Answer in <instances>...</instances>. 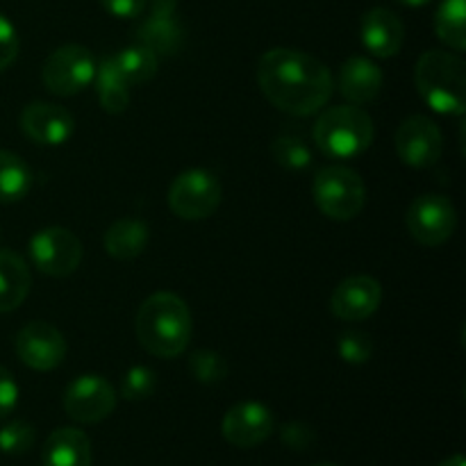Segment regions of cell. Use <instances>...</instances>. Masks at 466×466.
I'll use <instances>...</instances> for the list:
<instances>
[{"label": "cell", "instance_id": "cell-1", "mask_svg": "<svg viewBox=\"0 0 466 466\" xmlns=\"http://www.w3.org/2000/svg\"><path fill=\"white\" fill-rule=\"evenodd\" d=\"M258 85L268 103L289 116L321 112L335 91L332 73L321 59L294 48H273L258 64Z\"/></svg>", "mask_w": 466, "mask_h": 466}, {"label": "cell", "instance_id": "cell-2", "mask_svg": "<svg viewBox=\"0 0 466 466\" xmlns=\"http://www.w3.org/2000/svg\"><path fill=\"white\" fill-rule=\"evenodd\" d=\"M137 339L155 358L171 360L182 355L191 341V312L180 296L157 291L141 303L137 312Z\"/></svg>", "mask_w": 466, "mask_h": 466}, {"label": "cell", "instance_id": "cell-3", "mask_svg": "<svg viewBox=\"0 0 466 466\" xmlns=\"http://www.w3.org/2000/svg\"><path fill=\"white\" fill-rule=\"evenodd\" d=\"M414 82L435 112L462 116L466 109V64L449 50H428L419 57Z\"/></svg>", "mask_w": 466, "mask_h": 466}, {"label": "cell", "instance_id": "cell-4", "mask_svg": "<svg viewBox=\"0 0 466 466\" xmlns=\"http://www.w3.org/2000/svg\"><path fill=\"white\" fill-rule=\"evenodd\" d=\"M317 148L330 159H353L369 150L376 137L371 116L358 105L326 109L314 123Z\"/></svg>", "mask_w": 466, "mask_h": 466}, {"label": "cell", "instance_id": "cell-5", "mask_svg": "<svg viewBox=\"0 0 466 466\" xmlns=\"http://www.w3.org/2000/svg\"><path fill=\"white\" fill-rule=\"evenodd\" d=\"M312 196L321 214L332 221H350L358 217L367 200V189L360 177L349 167H326L317 173L312 185Z\"/></svg>", "mask_w": 466, "mask_h": 466}, {"label": "cell", "instance_id": "cell-6", "mask_svg": "<svg viewBox=\"0 0 466 466\" xmlns=\"http://www.w3.org/2000/svg\"><path fill=\"white\" fill-rule=\"evenodd\" d=\"M221 182L205 168H189L180 173L168 189V208L185 221H203L212 217L221 205Z\"/></svg>", "mask_w": 466, "mask_h": 466}, {"label": "cell", "instance_id": "cell-7", "mask_svg": "<svg viewBox=\"0 0 466 466\" xmlns=\"http://www.w3.org/2000/svg\"><path fill=\"white\" fill-rule=\"evenodd\" d=\"M94 55L77 44L59 46L41 66V82L55 96H76L94 82Z\"/></svg>", "mask_w": 466, "mask_h": 466}, {"label": "cell", "instance_id": "cell-8", "mask_svg": "<svg viewBox=\"0 0 466 466\" xmlns=\"http://www.w3.org/2000/svg\"><path fill=\"white\" fill-rule=\"evenodd\" d=\"M35 268L53 278H66L76 273L82 262V244L66 228H44L35 232L27 244Z\"/></svg>", "mask_w": 466, "mask_h": 466}, {"label": "cell", "instance_id": "cell-9", "mask_svg": "<svg viewBox=\"0 0 466 466\" xmlns=\"http://www.w3.org/2000/svg\"><path fill=\"white\" fill-rule=\"evenodd\" d=\"M458 228V212L451 198L441 194H423L410 205L408 230L421 246H441Z\"/></svg>", "mask_w": 466, "mask_h": 466}, {"label": "cell", "instance_id": "cell-10", "mask_svg": "<svg viewBox=\"0 0 466 466\" xmlns=\"http://www.w3.org/2000/svg\"><path fill=\"white\" fill-rule=\"evenodd\" d=\"M62 405L73 421L100 423L116 408V391L103 376L86 373L68 382Z\"/></svg>", "mask_w": 466, "mask_h": 466}, {"label": "cell", "instance_id": "cell-11", "mask_svg": "<svg viewBox=\"0 0 466 466\" xmlns=\"http://www.w3.org/2000/svg\"><path fill=\"white\" fill-rule=\"evenodd\" d=\"M396 153L412 168H428L444 153V135L432 118L414 114L396 130Z\"/></svg>", "mask_w": 466, "mask_h": 466}, {"label": "cell", "instance_id": "cell-12", "mask_svg": "<svg viewBox=\"0 0 466 466\" xmlns=\"http://www.w3.org/2000/svg\"><path fill=\"white\" fill-rule=\"evenodd\" d=\"M14 350L25 367L35 371H53L66 358V339L50 323L32 321L16 332Z\"/></svg>", "mask_w": 466, "mask_h": 466}, {"label": "cell", "instance_id": "cell-13", "mask_svg": "<svg viewBox=\"0 0 466 466\" xmlns=\"http://www.w3.org/2000/svg\"><path fill=\"white\" fill-rule=\"evenodd\" d=\"M276 431L273 412L259 400H241L232 405L221 423L223 440L237 449H255Z\"/></svg>", "mask_w": 466, "mask_h": 466}, {"label": "cell", "instance_id": "cell-14", "mask_svg": "<svg viewBox=\"0 0 466 466\" xmlns=\"http://www.w3.org/2000/svg\"><path fill=\"white\" fill-rule=\"evenodd\" d=\"M21 130L39 146H62L76 130L71 112L55 103L36 100L21 112Z\"/></svg>", "mask_w": 466, "mask_h": 466}, {"label": "cell", "instance_id": "cell-15", "mask_svg": "<svg viewBox=\"0 0 466 466\" xmlns=\"http://www.w3.org/2000/svg\"><path fill=\"white\" fill-rule=\"evenodd\" d=\"M382 300V287L371 276H350L332 291L330 309L346 323H358L378 312Z\"/></svg>", "mask_w": 466, "mask_h": 466}, {"label": "cell", "instance_id": "cell-16", "mask_svg": "<svg viewBox=\"0 0 466 466\" xmlns=\"http://www.w3.org/2000/svg\"><path fill=\"white\" fill-rule=\"evenodd\" d=\"M360 39L364 48L380 59H390L400 53L405 41V25L394 12L385 7L369 9L360 23Z\"/></svg>", "mask_w": 466, "mask_h": 466}, {"label": "cell", "instance_id": "cell-17", "mask_svg": "<svg viewBox=\"0 0 466 466\" xmlns=\"http://www.w3.org/2000/svg\"><path fill=\"white\" fill-rule=\"evenodd\" d=\"M382 71L376 62L367 57L346 59L339 68V91L350 105H367L378 98L382 89Z\"/></svg>", "mask_w": 466, "mask_h": 466}, {"label": "cell", "instance_id": "cell-18", "mask_svg": "<svg viewBox=\"0 0 466 466\" xmlns=\"http://www.w3.org/2000/svg\"><path fill=\"white\" fill-rule=\"evenodd\" d=\"M44 466H91V441L77 428H57L50 432L41 451Z\"/></svg>", "mask_w": 466, "mask_h": 466}, {"label": "cell", "instance_id": "cell-19", "mask_svg": "<svg viewBox=\"0 0 466 466\" xmlns=\"http://www.w3.org/2000/svg\"><path fill=\"white\" fill-rule=\"evenodd\" d=\"M32 287L30 268L21 255L0 250V314L21 308Z\"/></svg>", "mask_w": 466, "mask_h": 466}, {"label": "cell", "instance_id": "cell-20", "mask_svg": "<svg viewBox=\"0 0 466 466\" xmlns=\"http://www.w3.org/2000/svg\"><path fill=\"white\" fill-rule=\"evenodd\" d=\"M148 246V226L139 218H121L105 232V250L109 258L130 262Z\"/></svg>", "mask_w": 466, "mask_h": 466}, {"label": "cell", "instance_id": "cell-21", "mask_svg": "<svg viewBox=\"0 0 466 466\" xmlns=\"http://www.w3.org/2000/svg\"><path fill=\"white\" fill-rule=\"evenodd\" d=\"M94 80L100 107L107 114L126 112L127 105H130V85L121 76L114 57L100 59V64L96 66Z\"/></svg>", "mask_w": 466, "mask_h": 466}, {"label": "cell", "instance_id": "cell-22", "mask_svg": "<svg viewBox=\"0 0 466 466\" xmlns=\"http://www.w3.org/2000/svg\"><path fill=\"white\" fill-rule=\"evenodd\" d=\"M182 27L180 23L171 18H155L148 16L137 30V41L153 50L155 55H173L182 48Z\"/></svg>", "mask_w": 466, "mask_h": 466}, {"label": "cell", "instance_id": "cell-23", "mask_svg": "<svg viewBox=\"0 0 466 466\" xmlns=\"http://www.w3.org/2000/svg\"><path fill=\"white\" fill-rule=\"evenodd\" d=\"M32 189V171L23 157L0 150V203H16Z\"/></svg>", "mask_w": 466, "mask_h": 466}, {"label": "cell", "instance_id": "cell-24", "mask_svg": "<svg viewBox=\"0 0 466 466\" xmlns=\"http://www.w3.org/2000/svg\"><path fill=\"white\" fill-rule=\"evenodd\" d=\"M435 32L449 48H466V0H441L435 14Z\"/></svg>", "mask_w": 466, "mask_h": 466}, {"label": "cell", "instance_id": "cell-25", "mask_svg": "<svg viewBox=\"0 0 466 466\" xmlns=\"http://www.w3.org/2000/svg\"><path fill=\"white\" fill-rule=\"evenodd\" d=\"M114 62H116L121 76L127 80V85L132 86L153 80L155 73H157L159 59L153 50H148L141 44H135L123 48L118 55H114Z\"/></svg>", "mask_w": 466, "mask_h": 466}, {"label": "cell", "instance_id": "cell-26", "mask_svg": "<svg viewBox=\"0 0 466 466\" xmlns=\"http://www.w3.org/2000/svg\"><path fill=\"white\" fill-rule=\"evenodd\" d=\"M273 159L280 164L282 168H289V171H303L312 164V153H309L308 144L299 137H278L271 146Z\"/></svg>", "mask_w": 466, "mask_h": 466}, {"label": "cell", "instance_id": "cell-27", "mask_svg": "<svg viewBox=\"0 0 466 466\" xmlns=\"http://www.w3.org/2000/svg\"><path fill=\"white\" fill-rule=\"evenodd\" d=\"M189 371L203 385H217L228 376V362L214 350H196L189 360Z\"/></svg>", "mask_w": 466, "mask_h": 466}, {"label": "cell", "instance_id": "cell-28", "mask_svg": "<svg viewBox=\"0 0 466 466\" xmlns=\"http://www.w3.org/2000/svg\"><path fill=\"white\" fill-rule=\"evenodd\" d=\"M337 353L346 364H367L373 355V339L362 330H346L337 339Z\"/></svg>", "mask_w": 466, "mask_h": 466}, {"label": "cell", "instance_id": "cell-29", "mask_svg": "<svg viewBox=\"0 0 466 466\" xmlns=\"http://www.w3.org/2000/svg\"><path fill=\"white\" fill-rule=\"evenodd\" d=\"M155 387H157V376L153 369L148 367H132L127 369L126 376L121 380V396L126 400H146L153 396Z\"/></svg>", "mask_w": 466, "mask_h": 466}, {"label": "cell", "instance_id": "cell-30", "mask_svg": "<svg viewBox=\"0 0 466 466\" xmlns=\"http://www.w3.org/2000/svg\"><path fill=\"white\" fill-rule=\"evenodd\" d=\"M35 444V428L25 421H9L0 428V453L23 455Z\"/></svg>", "mask_w": 466, "mask_h": 466}, {"label": "cell", "instance_id": "cell-31", "mask_svg": "<svg viewBox=\"0 0 466 466\" xmlns=\"http://www.w3.org/2000/svg\"><path fill=\"white\" fill-rule=\"evenodd\" d=\"M18 55V35L7 16L0 14V71L9 68Z\"/></svg>", "mask_w": 466, "mask_h": 466}, {"label": "cell", "instance_id": "cell-32", "mask_svg": "<svg viewBox=\"0 0 466 466\" xmlns=\"http://www.w3.org/2000/svg\"><path fill=\"white\" fill-rule=\"evenodd\" d=\"M282 444L289 446L291 451H308L314 444V431L308 423L291 421L282 428Z\"/></svg>", "mask_w": 466, "mask_h": 466}, {"label": "cell", "instance_id": "cell-33", "mask_svg": "<svg viewBox=\"0 0 466 466\" xmlns=\"http://www.w3.org/2000/svg\"><path fill=\"white\" fill-rule=\"evenodd\" d=\"M18 403V385L12 373L0 367V419L9 417Z\"/></svg>", "mask_w": 466, "mask_h": 466}, {"label": "cell", "instance_id": "cell-34", "mask_svg": "<svg viewBox=\"0 0 466 466\" xmlns=\"http://www.w3.org/2000/svg\"><path fill=\"white\" fill-rule=\"evenodd\" d=\"M100 5L114 18H137L146 9V0H100Z\"/></svg>", "mask_w": 466, "mask_h": 466}, {"label": "cell", "instance_id": "cell-35", "mask_svg": "<svg viewBox=\"0 0 466 466\" xmlns=\"http://www.w3.org/2000/svg\"><path fill=\"white\" fill-rule=\"evenodd\" d=\"M146 5L150 7V16L155 18H171L177 9V0H150Z\"/></svg>", "mask_w": 466, "mask_h": 466}, {"label": "cell", "instance_id": "cell-36", "mask_svg": "<svg viewBox=\"0 0 466 466\" xmlns=\"http://www.w3.org/2000/svg\"><path fill=\"white\" fill-rule=\"evenodd\" d=\"M437 466H466L464 464V455L462 453H455V455H451V458H446L444 462H440Z\"/></svg>", "mask_w": 466, "mask_h": 466}, {"label": "cell", "instance_id": "cell-37", "mask_svg": "<svg viewBox=\"0 0 466 466\" xmlns=\"http://www.w3.org/2000/svg\"><path fill=\"white\" fill-rule=\"evenodd\" d=\"M399 5H403V7H426L431 0H396Z\"/></svg>", "mask_w": 466, "mask_h": 466}, {"label": "cell", "instance_id": "cell-38", "mask_svg": "<svg viewBox=\"0 0 466 466\" xmlns=\"http://www.w3.org/2000/svg\"><path fill=\"white\" fill-rule=\"evenodd\" d=\"M314 466H339V464H332V462H319V464H314Z\"/></svg>", "mask_w": 466, "mask_h": 466}]
</instances>
